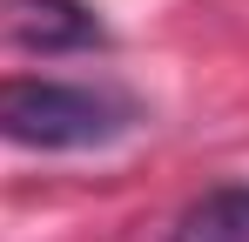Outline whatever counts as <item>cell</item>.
<instances>
[{
	"label": "cell",
	"instance_id": "cell-1",
	"mask_svg": "<svg viewBox=\"0 0 249 242\" xmlns=\"http://www.w3.org/2000/svg\"><path fill=\"white\" fill-rule=\"evenodd\" d=\"M135 101L94 81H54V74H7L0 81V141L41 148V155H81L108 148L135 128Z\"/></svg>",
	"mask_w": 249,
	"mask_h": 242
},
{
	"label": "cell",
	"instance_id": "cell-2",
	"mask_svg": "<svg viewBox=\"0 0 249 242\" xmlns=\"http://www.w3.org/2000/svg\"><path fill=\"white\" fill-rule=\"evenodd\" d=\"M0 40L20 54H88L108 27L88 0H0Z\"/></svg>",
	"mask_w": 249,
	"mask_h": 242
},
{
	"label": "cell",
	"instance_id": "cell-3",
	"mask_svg": "<svg viewBox=\"0 0 249 242\" xmlns=\"http://www.w3.org/2000/svg\"><path fill=\"white\" fill-rule=\"evenodd\" d=\"M168 242H249V189H215L196 208H182Z\"/></svg>",
	"mask_w": 249,
	"mask_h": 242
}]
</instances>
